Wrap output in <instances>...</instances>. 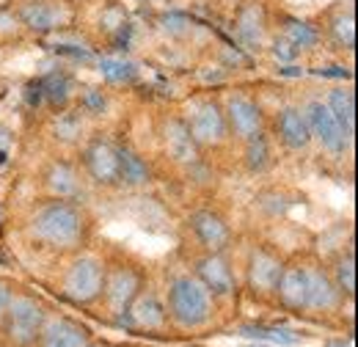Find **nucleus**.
Here are the masks:
<instances>
[{"mask_svg": "<svg viewBox=\"0 0 358 347\" xmlns=\"http://www.w3.org/2000/svg\"><path fill=\"white\" fill-rule=\"evenodd\" d=\"M31 237L50 251L75 254L89 243L91 218L75 199H50L31 218Z\"/></svg>", "mask_w": 358, "mask_h": 347, "instance_id": "obj_1", "label": "nucleus"}, {"mask_svg": "<svg viewBox=\"0 0 358 347\" xmlns=\"http://www.w3.org/2000/svg\"><path fill=\"white\" fill-rule=\"evenodd\" d=\"M166 311L169 320L177 323L179 328H201L213 317V295L193 273H185L169 284Z\"/></svg>", "mask_w": 358, "mask_h": 347, "instance_id": "obj_2", "label": "nucleus"}, {"mask_svg": "<svg viewBox=\"0 0 358 347\" xmlns=\"http://www.w3.org/2000/svg\"><path fill=\"white\" fill-rule=\"evenodd\" d=\"M47 323V309L39 298L14 292L8 311L0 323V331L11 347H34L39 342V334Z\"/></svg>", "mask_w": 358, "mask_h": 347, "instance_id": "obj_3", "label": "nucleus"}, {"mask_svg": "<svg viewBox=\"0 0 358 347\" xmlns=\"http://www.w3.org/2000/svg\"><path fill=\"white\" fill-rule=\"evenodd\" d=\"M105 262L96 257H78L64 273V295L78 306H91L102 298Z\"/></svg>", "mask_w": 358, "mask_h": 347, "instance_id": "obj_4", "label": "nucleus"}, {"mask_svg": "<svg viewBox=\"0 0 358 347\" xmlns=\"http://www.w3.org/2000/svg\"><path fill=\"white\" fill-rule=\"evenodd\" d=\"M143 292V270L130 262H113L105 264V281H102V301L116 314H127L135 298Z\"/></svg>", "mask_w": 358, "mask_h": 347, "instance_id": "obj_5", "label": "nucleus"}, {"mask_svg": "<svg viewBox=\"0 0 358 347\" xmlns=\"http://www.w3.org/2000/svg\"><path fill=\"white\" fill-rule=\"evenodd\" d=\"M187 122V130L190 138L199 149H213V146H221L229 130H226V116H224V105L218 99H204L199 105H193L190 116L185 119Z\"/></svg>", "mask_w": 358, "mask_h": 347, "instance_id": "obj_6", "label": "nucleus"}, {"mask_svg": "<svg viewBox=\"0 0 358 347\" xmlns=\"http://www.w3.org/2000/svg\"><path fill=\"white\" fill-rule=\"evenodd\" d=\"M83 171L99 187H119V146L108 138H91L80 152Z\"/></svg>", "mask_w": 358, "mask_h": 347, "instance_id": "obj_7", "label": "nucleus"}, {"mask_svg": "<svg viewBox=\"0 0 358 347\" xmlns=\"http://www.w3.org/2000/svg\"><path fill=\"white\" fill-rule=\"evenodd\" d=\"M284 260L270 246H254L245 262V287L254 298H268L275 290V281L281 276Z\"/></svg>", "mask_w": 358, "mask_h": 347, "instance_id": "obj_8", "label": "nucleus"}, {"mask_svg": "<svg viewBox=\"0 0 358 347\" xmlns=\"http://www.w3.org/2000/svg\"><path fill=\"white\" fill-rule=\"evenodd\" d=\"M224 116H226V130L229 138H237V141H248L259 132H265V113H262V105L245 94H234L229 97L224 105Z\"/></svg>", "mask_w": 358, "mask_h": 347, "instance_id": "obj_9", "label": "nucleus"}, {"mask_svg": "<svg viewBox=\"0 0 358 347\" xmlns=\"http://www.w3.org/2000/svg\"><path fill=\"white\" fill-rule=\"evenodd\" d=\"M303 119L309 125L312 132V141H320V146L331 155H342L348 146H350V138L345 135V130L339 127V122L334 119V113L328 111L325 102L312 99L303 105Z\"/></svg>", "mask_w": 358, "mask_h": 347, "instance_id": "obj_10", "label": "nucleus"}, {"mask_svg": "<svg viewBox=\"0 0 358 347\" xmlns=\"http://www.w3.org/2000/svg\"><path fill=\"white\" fill-rule=\"evenodd\" d=\"M187 223H190V232H193V237L199 240V246L204 251H215V254L229 251V246L234 240V232L218 210H207V207L196 210V213H190Z\"/></svg>", "mask_w": 358, "mask_h": 347, "instance_id": "obj_11", "label": "nucleus"}, {"mask_svg": "<svg viewBox=\"0 0 358 347\" xmlns=\"http://www.w3.org/2000/svg\"><path fill=\"white\" fill-rule=\"evenodd\" d=\"M14 11L20 25L31 34H50L66 22V6L61 0H22Z\"/></svg>", "mask_w": 358, "mask_h": 347, "instance_id": "obj_12", "label": "nucleus"}, {"mask_svg": "<svg viewBox=\"0 0 358 347\" xmlns=\"http://www.w3.org/2000/svg\"><path fill=\"white\" fill-rule=\"evenodd\" d=\"M193 276L204 284V290L213 298H226L234 292V270H231V262L226 260V254L207 251L204 257L196 260Z\"/></svg>", "mask_w": 358, "mask_h": 347, "instance_id": "obj_13", "label": "nucleus"}, {"mask_svg": "<svg viewBox=\"0 0 358 347\" xmlns=\"http://www.w3.org/2000/svg\"><path fill=\"white\" fill-rule=\"evenodd\" d=\"M234 34L237 39L257 50L268 39V11L259 0H243L234 8Z\"/></svg>", "mask_w": 358, "mask_h": 347, "instance_id": "obj_14", "label": "nucleus"}, {"mask_svg": "<svg viewBox=\"0 0 358 347\" xmlns=\"http://www.w3.org/2000/svg\"><path fill=\"white\" fill-rule=\"evenodd\" d=\"M303 273H306V309L309 311H328L342 301L328 267H322L320 262H303Z\"/></svg>", "mask_w": 358, "mask_h": 347, "instance_id": "obj_15", "label": "nucleus"}, {"mask_svg": "<svg viewBox=\"0 0 358 347\" xmlns=\"http://www.w3.org/2000/svg\"><path fill=\"white\" fill-rule=\"evenodd\" d=\"M160 138H163V149H166V155H169L174 163H179V166H190V163H196V157H199L201 149L193 143L190 130H187V122H185L182 116H169V119L163 122Z\"/></svg>", "mask_w": 358, "mask_h": 347, "instance_id": "obj_16", "label": "nucleus"}, {"mask_svg": "<svg viewBox=\"0 0 358 347\" xmlns=\"http://www.w3.org/2000/svg\"><path fill=\"white\" fill-rule=\"evenodd\" d=\"M273 295L289 311H306V273L303 262H284Z\"/></svg>", "mask_w": 358, "mask_h": 347, "instance_id": "obj_17", "label": "nucleus"}, {"mask_svg": "<svg viewBox=\"0 0 358 347\" xmlns=\"http://www.w3.org/2000/svg\"><path fill=\"white\" fill-rule=\"evenodd\" d=\"M322 31L334 42L336 50H348L350 52L356 47V11H353V6L345 0V3H336L331 11H325Z\"/></svg>", "mask_w": 358, "mask_h": 347, "instance_id": "obj_18", "label": "nucleus"}, {"mask_svg": "<svg viewBox=\"0 0 358 347\" xmlns=\"http://www.w3.org/2000/svg\"><path fill=\"white\" fill-rule=\"evenodd\" d=\"M91 342L89 328L75 323V320H66V317H58L52 323H45L42 334H39V347H86Z\"/></svg>", "mask_w": 358, "mask_h": 347, "instance_id": "obj_19", "label": "nucleus"}, {"mask_svg": "<svg viewBox=\"0 0 358 347\" xmlns=\"http://www.w3.org/2000/svg\"><path fill=\"white\" fill-rule=\"evenodd\" d=\"M275 135L292 152H301V149H306L312 143V132H309V125L303 119V111L292 108V105L278 111V116H275Z\"/></svg>", "mask_w": 358, "mask_h": 347, "instance_id": "obj_20", "label": "nucleus"}, {"mask_svg": "<svg viewBox=\"0 0 358 347\" xmlns=\"http://www.w3.org/2000/svg\"><path fill=\"white\" fill-rule=\"evenodd\" d=\"M42 182L52 199H78L80 196V174L66 160H52L42 174Z\"/></svg>", "mask_w": 358, "mask_h": 347, "instance_id": "obj_21", "label": "nucleus"}, {"mask_svg": "<svg viewBox=\"0 0 358 347\" xmlns=\"http://www.w3.org/2000/svg\"><path fill=\"white\" fill-rule=\"evenodd\" d=\"M127 317L130 323L138 325V328H146V331H157L169 323V311H166V304H160V298L149 290H143L138 298H135L130 309H127Z\"/></svg>", "mask_w": 358, "mask_h": 347, "instance_id": "obj_22", "label": "nucleus"}, {"mask_svg": "<svg viewBox=\"0 0 358 347\" xmlns=\"http://www.w3.org/2000/svg\"><path fill=\"white\" fill-rule=\"evenodd\" d=\"M149 182H152L149 163L138 152H133L130 146H119V185L141 187V185H149Z\"/></svg>", "mask_w": 358, "mask_h": 347, "instance_id": "obj_23", "label": "nucleus"}, {"mask_svg": "<svg viewBox=\"0 0 358 347\" xmlns=\"http://www.w3.org/2000/svg\"><path fill=\"white\" fill-rule=\"evenodd\" d=\"M328 111L334 113V119L339 122V127L345 130V135L353 141V132H356V97L350 88H334L328 94Z\"/></svg>", "mask_w": 358, "mask_h": 347, "instance_id": "obj_24", "label": "nucleus"}, {"mask_svg": "<svg viewBox=\"0 0 358 347\" xmlns=\"http://www.w3.org/2000/svg\"><path fill=\"white\" fill-rule=\"evenodd\" d=\"M281 36L298 52L301 50H314L320 44V28L306 22V20H298V17H281Z\"/></svg>", "mask_w": 358, "mask_h": 347, "instance_id": "obj_25", "label": "nucleus"}, {"mask_svg": "<svg viewBox=\"0 0 358 347\" xmlns=\"http://www.w3.org/2000/svg\"><path fill=\"white\" fill-rule=\"evenodd\" d=\"M339 295L342 298H353L356 295V257L353 251H342L336 260H334V267L328 270Z\"/></svg>", "mask_w": 358, "mask_h": 347, "instance_id": "obj_26", "label": "nucleus"}, {"mask_svg": "<svg viewBox=\"0 0 358 347\" xmlns=\"http://www.w3.org/2000/svg\"><path fill=\"white\" fill-rule=\"evenodd\" d=\"M243 160H245V169L251 174H262L265 169L270 166V141L265 132H259V135H254V138H248L245 141V155H243Z\"/></svg>", "mask_w": 358, "mask_h": 347, "instance_id": "obj_27", "label": "nucleus"}, {"mask_svg": "<svg viewBox=\"0 0 358 347\" xmlns=\"http://www.w3.org/2000/svg\"><path fill=\"white\" fill-rule=\"evenodd\" d=\"M39 91H42V97H45L55 111H64L66 102H69V97H72V80L64 72H58V75H50L45 83L39 86Z\"/></svg>", "mask_w": 358, "mask_h": 347, "instance_id": "obj_28", "label": "nucleus"}, {"mask_svg": "<svg viewBox=\"0 0 358 347\" xmlns=\"http://www.w3.org/2000/svg\"><path fill=\"white\" fill-rule=\"evenodd\" d=\"M99 75H102L108 83L122 86V83L135 80L138 69H135V64L124 61V58H102V61H99Z\"/></svg>", "mask_w": 358, "mask_h": 347, "instance_id": "obj_29", "label": "nucleus"}, {"mask_svg": "<svg viewBox=\"0 0 358 347\" xmlns=\"http://www.w3.org/2000/svg\"><path fill=\"white\" fill-rule=\"evenodd\" d=\"M243 337H251V339H265V342H275V345H298L301 337H295L292 331H281V328H243Z\"/></svg>", "mask_w": 358, "mask_h": 347, "instance_id": "obj_30", "label": "nucleus"}, {"mask_svg": "<svg viewBox=\"0 0 358 347\" xmlns=\"http://www.w3.org/2000/svg\"><path fill=\"white\" fill-rule=\"evenodd\" d=\"M20 28H22V25H20V20H17V11L8 8V6H0V39L14 36Z\"/></svg>", "mask_w": 358, "mask_h": 347, "instance_id": "obj_31", "label": "nucleus"}, {"mask_svg": "<svg viewBox=\"0 0 358 347\" xmlns=\"http://www.w3.org/2000/svg\"><path fill=\"white\" fill-rule=\"evenodd\" d=\"M273 55H275L278 61H295V55H298V50H295L292 44L287 42L284 36H278V39L273 42Z\"/></svg>", "mask_w": 358, "mask_h": 347, "instance_id": "obj_32", "label": "nucleus"}, {"mask_svg": "<svg viewBox=\"0 0 358 347\" xmlns=\"http://www.w3.org/2000/svg\"><path fill=\"white\" fill-rule=\"evenodd\" d=\"M11 295H14L11 284L0 278V323H3V317H6V311H8V304H11Z\"/></svg>", "mask_w": 358, "mask_h": 347, "instance_id": "obj_33", "label": "nucleus"}, {"mask_svg": "<svg viewBox=\"0 0 358 347\" xmlns=\"http://www.w3.org/2000/svg\"><path fill=\"white\" fill-rule=\"evenodd\" d=\"M325 347H353V339H331Z\"/></svg>", "mask_w": 358, "mask_h": 347, "instance_id": "obj_34", "label": "nucleus"}, {"mask_svg": "<svg viewBox=\"0 0 358 347\" xmlns=\"http://www.w3.org/2000/svg\"><path fill=\"white\" fill-rule=\"evenodd\" d=\"M86 347H102V345H96V342H89V345H86Z\"/></svg>", "mask_w": 358, "mask_h": 347, "instance_id": "obj_35", "label": "nucleus"}]
</instances>
